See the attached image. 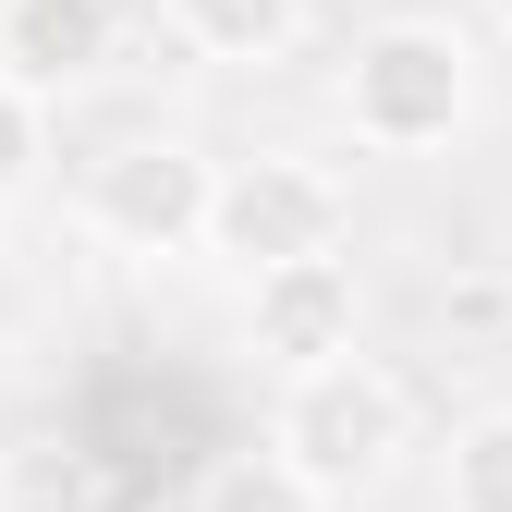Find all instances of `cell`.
Masks as SVG:
<instances>
[{"label": "cell", "mask_w": 512, "mask_h": 512, "mask_svg": "<svg viewBox=\"0 0 512 512\" xmlns=\"http://www.w3.org/2000/svg\"><path fill=\"white\" fill-rule=\"evenodd\" d=\"M342 122H354V147H378V159L452 147L476 122V49H464V25H439V13L366 25L354 61H342Z\"/></svg>", "instance_id": "1"}, {"label": "cell", "mask_w": 512, "mask_h": 512, "mask_svg": "<svg viewBox=\"0 0 512 512\" xmlns=\"http://www.w3.org/2000/svg\"><path fill=\"white\" fill-rule=\"evenodd\" d=\"M403 439H415V403H403V378L378 366V354H317V366H293L281 378V415H269V452L305 476V488H330V500H354V488H378L403 464Z\"/></svg>", "instance_id": "2"}, {"label": "cell", "mask_w": 512, "mask_h": 512, "mask_svg": "<svg viewBox=\"0 0 512 512\" xmlns=\"http://www.w3.org/2000/svg\"><path fill=\"white\" fill-rule=\"evenodd\" d=\"M342 232H354V196H342V171H317V159H293V147H256V159H220V183H208V256L220 269H281V256H342Z\"/></svg>", "instance_id": "3"}, {"label": "cell", "mask_w": 512, "mask_h": 512, "mask_svg": "<svg viewBox=\"0 0 512 512\" xmlns=\"http://www.w3.org/2000/svg\"><path fill=\"white\" fill-rule=\"evenodd\" d=\"M208 183H220V159L208 147H183V135H135V147H110L98 171H86V232L110 244V256H183L208 232Z\"/></svg>", "instance_id": "4"}, {"label": "cell", "mask_w": 512, "mask_h": 512, "mask_svg": "<svg viewBox=\"0 0 512 512\" xmlns=\"http://www.w3.org/2000/svg\"><path fill=\"white\" fill-rule=\"evenodd\" d=\"M366 330V293H354V256H281V269H256L244 281V342L256 366H317V354H342Z\"/></svg>", "instance_id": "5"}, {"label": "cell", "mask_w": 512, "mask_h": 512, "mask_svg": "<svg viewBox=\"0 0 512 512\" xmlns=\"http://www.w3.org/2000/svg\"><path fill=\"white\" fill-rule=\"evenodd\" d=\"M122 37V0H0V74L61 98V86H86L98 61Z\"/></svg>", "instance_id": "6"}, {"label": "cell", "mask_w": 512, "mask_h": 512, "mask_svg": "<svg viewBox=\"0 0 512 512\" xmlns=\"http://www.w3.org/2000/svg\"><path fill=\"white\" fill-rule=\"evenodd\" d=\"M171 25L196 61H220V74H256V61H281L305 37V0H171Z\"/></svg>", "instance_id": "7"}, {"label": "cell", "mask_w": 512, "mask_h": 512, "mask_svg": "<svg viewBox=\"0 0 512 512\" xmlns=\"http://www.w3.org/2000/svg\"><path fill=\"white\" fill-rule=\"evenodd\" d=\"M196 512H330V488H305L269 439H244V452H220L196 476Z\"/></svg>", "instance_id": "8"}, {"label": "cell", "mask_w": 512, "mask_h": 512, "mask_svg": "<svg viewBox=\"0 0 512 512\" xmlns=\"http://www.w3.org/2000/svg\"><path fill=\"white\" fill-rule=\"evenodd\" d=\"M452 512H512V403L452 427Z\"/></svg>", "instance_id": "9"}, {"label": "cell", "mask_w": 512, "mask_h": 512, "mask_svg": "<svg viewBox=\"0 0 512 512\" xmlns=\"http://www.w3.org/2000/svg\"><path fill=\"white\" fill-rule=\"evenodd\" d=\"M37 171H49V98L0 74V208L37 196Z\"/></svg>", "instance_id": "10"}, {"label": "cell", "mask_w": 512, "mask_h": 512, "mask_svg": "<svg viewBox=\"0 0 512 512\" xmlns=\"http://www.w3.org/2000/svg\"><path fill=\"white\" fill-rule=\"evenodd\" d=\"M439 317H452L464 342H500V330H512V281H488V269H476V281H452V293H439Z\"/></svg>", "instance_id": "11"}, {"label": "cell", "mask_w": 512, "mask_h": 512, "mask_svg": "<svg viewBox=\"0 0 512 512\" xmlns=\"http://www.w3.org/2000/svg\"><path fill=\"white\" fill-rule=\"evenodd\" d=\"M500 25H512V0H500Z\"/></svg>", "instance_id": "12"}]
</instances>
